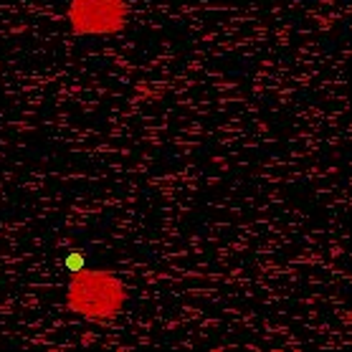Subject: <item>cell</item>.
Instances as JSON below:
<instances>
[{"label": "cell", "instance_id": "obj_2", "mask_svg": "<svg viewBox=\"0 0 352 352\" xmlns=\"http://www.w3.org/2000/svg\"><path fill=\"white\" fill-rule=\"evenodd\" d=\"M74 36L96 38L122 33L129 23L127 0H72L66 10Z\"/></svg>", "mask_w": 352, "mask_h": 352}, {"label": "cell", "instance_id": "obj_1", "mask_svg": "<svg viewBox=\"0 0 352 352\" xmlns=\"http://www.w3.org/2000/svg\"><path fill=\"white\" fill-rule=\"evenodd\" d=\"M66 307L81 320L112 322L127 307V284L109 269H79L66 284Z\"/></svg>", "mask_w": 352, "mask_h": 352}]
</instances>
